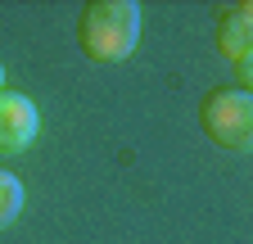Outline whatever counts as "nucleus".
Instances as JSON below:
<instances>
[{
    "label": "nucleus",
    "mask_w": 253,
    "mask_h": 244,
    "mask_svg": "<svg viewBox=\"0 0 253 244\" xmlns=\"http://www.w3.org/2000/svg\"><path fill=\"white\" fill-rule=\"evenodd\" d=\"M0 90H5V68H0Z\"/></svg>",
    "instance_id": "6"
},
{
    "label": "nucleus",
    "mask_w": 253,
    "mask_h": 244,
    "mask_svg": "<svg viewBox=\"0 0 253 244\" xmlns=\"http://www.w3.org/2000/svg\"><path fill=\"white\" fill-rule=\"evenodd\" d=\"M140 41V5L136 0H90L77 18V45L95 64H122Z\"/></svg>",
    "instance_id": "1"
},
{
    "label": "nucleus",
    "mask_w": 253,
    "mask_h": 244,
    "mask_svg": "<svg viewBox=\"0 0 253 244\" xmlns=\"http://www.w3.org/2000/svg\"><path fill=\"white\" fill-rule=\"evenodd\" d=\"M199 127L217 149L249 154L253 149V95L244 86H212L199 104Z\"/></svg>",
    "instance_id": "2"
},
{
    "label": "nucleus",
    "mask_w": 253,
    "mask_h": 244,
    "mask_svg": "<svg viewBox=\"0 0 253 244\" xmlns=\"http://www.w3.org/2000/svg\"><path fill=\"white\" fill-rule=\"evenodd\" d=\"M217 50L231 59V64H249L253 54V5L240 0V5H226L217 14Z\"/></svg>",
    "instance_id": "4"
},
{
    "label": "nucleus",
    "mask_w": 253,
    "mask_h": 244,
    "mask_svg": "<svg viewBox=\"0 0 253 244\" xmlns=\"http://www.w3.org/2000/svg\"><path fill=\"white\" fill-rule=\"evenodd\" d=\"M18 208H23V181L9 167H0V231L18 217Z\"/></svg>",
    "instance_id": "5"
},
{
    "label": "nucleus",
    "mask_w": 253,
    "mask_h": 244,
    "mask_svg": "<svg viewBox=\"0 0 253 244\" xmlns=\"http://www.w3.org/2000/svg\"><path fill=\"white\" fill-rule=\"evenodd\" d=\"M41 131V113L23 90H0V154H23Z\"/></svg>",
    "instance_id": "3"
}]
</instances>
